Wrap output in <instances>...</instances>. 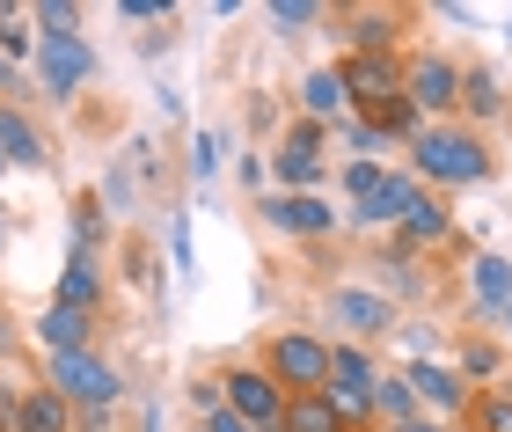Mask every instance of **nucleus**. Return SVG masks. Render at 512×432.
Returning a JSON list of instances; mask_svg holds the SVG:
<instances>
[{
  "label": "nucleus",
  "mask_w": 512,
  "mask_h": 432,
  "mask_svg": "<svg viewBox=\"0 0 512 432\" xmlns=\"http://www.w3.org/2000/svg\"><path fill=\"white\" fill-rule=\"evenodd\" d=\"M118 15H125V22H169L161 0H118Z\"/></svg>",
  "instance_id": "31"
},
{
  "label": "nucleus",
  "mask_w": 512,
  "mask_h": 432,
  "mask_svg": "<svg viewBox=\"0 0 512 432\" xmlns=\"http://www.w3.org/2000/svg\"><path fill=\"white\" fill-rule=\"evenodd\" d=\"M264 432H286V425H264Z\"/></svg>",
  "instance_id": "38"
},
{
  "label": "nucleus",
  "mask_w": 512,
  "mask_h": 432,
  "mask_svg": "<svg viewBox=\"0 0 512 432\" xmlns=\"http://www.w3.org/2000/svg\"><path fill=\"white\" fill-rule=\"evenodd\" d=\"M15 432H74V403H66V396L52 389V381H44V389H22Z\"/></svg>",
  "instance_id": "16"
},
{
  "label": "nucleus",
  "mask_w": 512,
  "mask_h": 432,
  "mask_svg": "<svg viewBox=\"0 0 512 432\" xmlns=\"http://www.w3.org/2000/svg\"><path fill=\"white\" fill-rule=\"evenodd\" d=\"M264 15H271L286 37H293V30H308V22H322V8H315V0H271Z\"/></svg>",
  "instance_id": "23"
},
{
  "label": "nucleus",
  "mask_w": 512,
  "mask_h": 432,
  "mask_svg": "<svg viewBox=\"0 0 512 432\" xmlns=\"http://www.w3.org/2000/svg\"><path fill=\"white\" fill-rule=\"evenodd\" d=\"M30 22H44V37H74L81 8H66V0H44V8H30Z\"/></svg>",
  "instance_id": "26"
},
{
  "label": "nucleus",
  "mask_w": 512,
  "mask_h": 432,
  "mask_svg": "<svg viewBox=\"0 0 512 432\" xmlns=\"http://www.w3.org/2000/svg\"><path fill=\"white\" fill-rule=\"evenodd\" d=\"M286 432H344V418L322 396H286Z\"/></svg>",
  "instance_id": "20"
},
{
  "label": "nucleus",
  "mask_w": 512,
  "mask_h": 432,
  "mask_svg": "<svg viewBox=\"0 0 512 432\" xmlns=\"http://www.w3.org/2000/svg\"><path fill=\"white\" fill-rule=\"evenodd\" d=\"M220 396H227V411L249 418L256 432H264V425H286V389H278L264 367H227V374H220Z\"/></svg>",
  "instance_id": "6"
},
{
  "label": "nucleus",
  "mask_w": 512,
  "mask_h": 432,
  "mask_svg": "<svg viewBox=\"0 0 512 432\" xmlns=\"http://www.w3.org/2000/svg\"><path fill=\"white\" fill-rule=\"evenodd\" d=\"M344 66H315V74H300V110H308V125H337L344 118Z\"/></svg>",
  "instance_id": "15"
},
{
  "label": "nucleus",
  "mask_w": 512,
  "mask_h": 432,
  "mask_svg": "<svg viewBox=\"0 0 512 432\" xmlns=\"http://www.w3.org/2000/svg\"><path fill=\"white\" fill-rule=\"evenodd\" d=\"M344 96H352V103L366 110V118H374L381 103L403 96V74H395L388 59H352V66H344Z\"/></svg>",
  "instance_id": "13"
},
{
  "label": "nucleus",
  "mask_w": 512,
  "mask_h": 432,
  "mask_svg": "<svg viewBox=\"0 0 512 432\" xmlns=\"http://www.w3.org/2000/svg\"><path fill=\"white\" fill-rule=\"evenodd\" d=\"M498 359H491V345H469V359H461V374H491Z\"/></svg>",
  "instance_id": "33"
},
{
  "label": "nucleus",
  "mask_w": 512,
  "mask_h": 432,
  "mask_svg": "<svg viewBox=\"0 0 512 432\" xmlns=\"http://www.w3.org/2000/svg\"><path fill=\"white\" fill-rule=\"evenodd\" d=\"M0 88H15V66H8V59H0Z\"/></svg>",
  "instance_id": "36"
},
{
  "label": "nucleus",
  "mask_w": 512,
  "mask_h": 432,
  "mask_svg": "<svg viewBox=\"0 0 512 432\" xmlns=\"http://www.w3.org/2000/svg\"><path fill=\"white\" fill-rule=\"evenodd\" d=\"M476 432H512V396H476Z\"/></svg>",
  "instance_id": "27"
},
{
  "label": "nucleus",
  "mask_w": 512,
  "mask_h": 432,
  "mask_svg": "<svg viewBox=\"0 0 512 432\" xmlns=\"http://www.w3.org/2000/svg\"><path fill=\"white\" fill-rule=\"evenodd\" d=\"M410 162L425 184H483L491 176V147L476 140V132H454V125H425L410 147Z\"/></svg>",
  "instance_id": "1"
},
{
  "label": "nucleus",
  "mask_w": 512,
  "mask_h": 432,
  "mask_svg": "<svg viewBox=\"0 0 512 432\" xmlns=\"http://www.w3.org/2000/svg\"><path fill=\"white\" fill-rule=\"evenodd\" d=\"M344 191L359 206V227H403V213L417 206V176H395L381 162H352L344 169Z\"/></svg>",
  "instance_id": "2"
},
{
  "label": "nucleus",
  "mask_w": 512,
  "mask_h": 432,
  "mask_svg": "<svg viewBox=\"0 0 512 432\" xmlns=\"http://www.w3.org/2000/svg\"><path fill=\"white\" fill-rule=\"evenodd\" d=\"M322 132H330V125H293L286 140H278L271 176H278L286 191H315V176H322Z\"/></svg>",
  "instance_id": "8"
},
{
  "label": "nucleus",
  "mask_w": 512,
  "mask_h": 432,
  "mask_svg": "<svg viewBox=\"0 0 512 432\" xmlns=\"http://www.w3.org/2000/svg\"><path fill=\"white\" fill-rule=\"evenodd\" d=\"M59 308H81V315H96V301H103V264H96V249H81L74 242V257H66V271H59V293H52Z\"/></svg>",
  "instance_id": "14"
},
{
  "label": "nucleus",
  "mask_w": 512,
  "mask_h": 432,
  "mask_svg": "<svg viewBox=\"0 0 512 432\" xmlns=\"http://www.w3.org/2000/svg\"><path fill=\"white\" fill-rule=\"evenodd\" d=\"M403 381H410V396H417V418H447V411L469 403V381H461L454 367H439V359H417Z\"/></svg>",
  "instance_id": "9"
},
{
  "label": "nucleus",
  "mask_w": 512,
  "mask_h": 432,
  "mask_svg": "<svg viewBox=\"0 0 512 432\" xmlns=\"http://www.w3.org/2000/svg\"><path fill=\"white\" fill-rule=\"evenodd\" d=\"M498 323H505V330H512V308H498Z\"/></svg>",
  "instance_id": "37"
},
{
  "label": "nucleus",
  "mask_w": 512,
  "mask_h": 432,
  "mask_svg": "<svg viewBox=\"0 0 512 432\" xmlns=\"http://www.w3.org/2000/svg\"><path fill=\"white\" fill-rule=\"evenodd\" d=\"M220 147H227L220 132H198V140H191V176H213L220 169Z\"/></svg>",
  "instance_id": "30"
},
{
  "label": "nucleus",
  "mask_w": 512,
  "mask_h": 432,
  "mask_svg": "<svg viewBox=\"0 0 512 432\" xmlns=\"http://www.w3.org/2000/svg\"><path fill=\"white\" fill-rule=\"evenodd\" d=\"M22 22H30L22 8H0V59H8V66L30 52V30H22Z\"/></svg>",
  "instance_id": "24"
},
{
  "label": "nucleus",
  "mask_w": 512,
  "mask_h": 432,
  "mask_svg": "<svg viewBox=\"0 0 512 432\" xmlns=\"http://www.w3.org/2000/svg\"><path fill=\"white\" fill-rule=\"evenodd\" d=\"M330 315H337L352 337H381V330L395 323V301H388V293H374V286H337V293H330Z\"/></svg>",
  "instance_id": "11"
},
{
  "label": "nucleus",
  "mask_w": 512,
  "mask_h": 432,
  "mask_svg": "<svg viewBox=\"0 0 512 432\" xmlns=\"http://www.w3.org/2000/svg\"><path fill=\"white\" fill-rule=\"evenodd\" d=\"M52 389L74 403V411H110V403L125 396V381H118V367L96 359V352H59V359H52Z\"/></svg>",
  "instance_id": "4"
},
{
  "label": "nucleus",
  "mask_w": 512,
  "mask_h": 432,
  "mask_svg": "<svg viewBox=\"0 0 512 432\" xmlns=\"http://www.w3.org/2000/svg\"><path fill=\"white\" fill-rule=\"evenodd\" d=\"M374 418H388V425H410V418H417V396H410V381H403V374H395V381L381 374V389H374Z\"/></svg>",
  "instance_id": "22"
},
{
  "label": "nucleus",
  "mask_w": 512,
  "mask_h": 432,
  "mask_svg": "<svg viewBox=\"0 0 512 432\" xmlns=\"http://www.w3.org/2000/svg\"><path fill=\"white\" fill-rule=\"evenodd\" d=\"M0 162H22V169H44V132L22 118V110H0Z\"/></svg>",
  "instance_id": "18"
},
{
  "label": "nucleus",
  "mask_w": 512,
  "mask_h": 432,
  "mask_svg": "<svg viewBox=\"0 0 512 432\" xmlns=\"http://www.w3.org/2000/svg\"><path fill=\"white\" fill-rule=\"evenodd\" d=\"M0 169H8V162H0Z\"/></svg>",
  "instance_id": "39"
},
{
  "label": "nucleus",
  "mask_w": 512,
  "mask_h": 432,
  "mask_svg": "<svg viewBox=\"0 0 512 432\" xmlns=\"http://www.w3.org/2000/svg\"><path fill=\"white\" fill-rule=\"evenodd\" d=\"M461 103H469L476 118H491V110H498V81L491 74H461Z\"/></svg>",
  "instance_id": "25"
},
{
  "label": "nucleus",
  "mask_w": 512,
  "mask_h": 432,
  "mask_svg": "<svg viewBox=\"0 0 512 432\" xmlns=\"http://www.w3.org/2000/svg\"><path fill=\"white\" fill-rule=\"evenodd\" d=\"M395 432H454V425H439V418H410V425H395Z\"/></svg>",
  "instance_id": "34"
},
{
  "label": "nucleus",
  "mask_w": 512,
  "mask_h": 432,
  "mask_svg": "<svg viewBox=\"0 0 512 432\" xmlns=\"http://www.w3.org/2000/svg\"><path fill=\"white\" fill-rule=\"evenodd\" d=\"M403 96H410V110H454L461 103V66L454 59H417L403 74Z\"/></svg>",
  "instance_id": "10"
},
{
  "label": "nucleus",
  "mask_w": 512,
  "mask_h": 432,
  "mask_svg": "<svg viewBox=\"0 0 512 432\" xmlns=\"http://www.w3.org/2000/svg\"><path fill=\"white\" fill-rule=\"evenodd\" d=\"M8 352H15V323L0 315V359H8Z\"/></svg>",
  "instance_id": "35"
},
{
  "label": "nucleus",
  "mask_w": 512,
  "mask_h": 432,
  "mask_svg": "<svg viewBox=\"0 0 512 432\" xmlns=\"http://www.w3.org/2000/svg\"><path fill=\"white\" fill-rule=\"evenodd\" d=\"M205 432H256V425H249V418H235V411H227V403H220V411L205 418Z\"/></svg>",
  "instance_id": "32"
},
{
  "label": "nucleus",
  "mask_w": 512,
  "mask_h": 432,
  "mask_svg": "<svg viewBox=\"0 0 512 432\" xmlns=\"http://www.w3.org/2000/svg\"><path fill=\"white\" fill-rule=\"evenodd\" d=\"M469 286L483 308H512V257H498V249H483V257L469 264Z\"/></svg>",
  "instance_id": "19"
},
{
  "label": "nucleus",
  "mask_w": 512,
  "mask_h": 432,
  "mask_svg": "<svg viewBox=\"0 0 512 432\" xmlns=\"http://www.w3.org/2000/svg\"><path fill=\"white\" fill-rule=\"evenodd\" d=\"M88 323H96V315H81V308H59V301H52L30 330H37L44 345H52V359H59V352H88Z\"/></svg>",
  "instance_id": "17"
},
{
  "label": "nucleus",
  "mask_w": 512,
  "mask_h": 432,
  "mask_svg": "<svg viewBox=\"0 0 512 432\" xmlns=\"http://www.w3.org/2000/svg\"><path fill=\"white\" fill-rule=\"evenodd\" d=\"M359 44H366V59H381V44L395 37V15H359V30H352Z\"/></svg>",
  "instance_id": "28"
},
{
  "label": "nucleus",
  "mask_w": 512,
  "mask_h": 432,
  "mask_svg": "<svg viewBox=\"0 0 512 432\" xmlns=\"http://www.w3.org/2000/svg\"><path fill=\"white\" fill-rule=\"evenodd\" d=\"M264 374L278 389H293V396H322V381H330V345H322L315 330H278L271 352H264Z\"/></svg>",
  "instance_id": "3"
},
{
  "label": "nucleus",
  "mask_w": 512,
  "mask_h": 432,
  "mask_svg": "<svg viewBox=\"0 0 512 432\" xmlns=\"http://www.w3.org/2000/svg\"><path fill=\"white\" fill-rule=\"evenodd\" d=\"M374 389H381V374H374V359H366L359 345H330V381H322V403L352 425V418H374Z\"/></svg>",
  "instance_id": "5"
},
{
  "label": "nucleus",
  "mask_w": 512,
  "mask_h": 432,
  "mask_svg": "<svg viewBox=\"0 0 512 432\" xmlns=\"http://www.w3.org/2000/svg\"><path fill=\"white\" fill-rule=\"evenodd\" d=\"M264 220L286 227V235H330V227H337V213L322 206L315 191H278V198H264Z\"/></svg>",
  "instance_id": "12"
},
{
  "label": "nucleus",
  "mask_w": 512,
  "mask_h": 432,
  "mask_svg": "<svg viewBox=\"0 0 512 432\" xmlns=\"http://www.w3.org/2000/svg\"><path fill=\"white\" fill-rule=\"evenodd\" d=\"M74 242H81V249L103 242V206H96V198H81V206H74Z\"/></svg>",
  "instance_id": "29"
},
{
  "label": "nucleus",
  "mask_w": 512,
  "mask_h": 432,
  "mask_svg": "<svg viewBox=\"0 0 512 432\" xmlns=\"http://www.w3.org/2000/svg\"><path fill=\"white\" fill-rule=\"evenodd\" d=\"M447 227H454V213L439 206V198H425V191H417V206L403 213V235H410V242H439Z\"/></svg>",
  "instance_id": "21"
},
{
  "label": "nucleus",
  "mask_w": 512,
  "mask_h": 432,
  "mask_svg": "<svg viewBox=\"0 0 512 432\" xmlns=\"http://www.w3.org/2000/svg\"><path fill=\"white\" fill-rule=\"evenodd\" d=\"M37 74H44V96H81V81H96V52L81 37H44Z\"/></svg>",
  "instance_id": "7"
}]
</instances>
